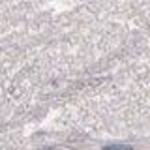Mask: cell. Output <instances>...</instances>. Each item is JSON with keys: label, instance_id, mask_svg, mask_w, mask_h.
I'll list each match as a JSON object with an SVG mask.
<instances>
[{"label": "cell", "instance_id": "obj_1", "mask_svg": "<svg viewBox=\"0 0 150 150\" xmlns=\"http://www.w3.org/2000/svg\"><path fill=\"white\" fill-rule=\"evenodd\" d=\"M103 150H133V148L126 146V144H111V146H105Z\"/></svg>", "mask_w": 150, "mask_h": 150}]
</instances>
